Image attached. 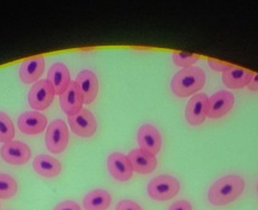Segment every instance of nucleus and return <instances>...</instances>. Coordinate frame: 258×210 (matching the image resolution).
<instances>
[{"instance_id":"14","label":"nucleus","mask_w":258,"mask_h":210,"mask_svg":"<svg viewBox=\"0 0 258 210\" xmlns=\"http://www.w3.org/2000/svg\"><path fill=\"white\" fill-rule=\"evenodd\" d=\"M76 83L80 87L82 94H83L84 103H89L95 101L99 94V80L97 76L90 70H83L77 75Z\"/></svg>"},{"instance_id":"21","label":"nucleus","mask_w":258,"mask_h":210,"mask_svg":"<svg viewBox=\"0 0 258 210\" xmlns=\"http://www.w3.org/2000/svg\"><path fill=\"white\" fill-rule=\"evenodd\" d=\"M18 191V184L11 175L0 173V198L8 199L14 197Z\"/></svg>"},{"instance_id":"7","label":"nucleus","mask_w":258,"mask_h":210,"mask_svg":"<svg viewBox=\"0 0 258 210\" xmlns=\"http://www.w3.org/2000/svg\"><path fill=\"white\" fill-rule=\"evenodd\" d=\"M68 121L72 132L83 138L94 136L97 130V121L89 109H82L77 114L70 115Z\"/></svg>"},{"instance_id":"28","label":"nucleus","mask_w":258,"mask_h":210,"mask_svg":"<svg viewBox=\"0 0 258 210\" xmlns=\"http://www.w3.org/2000/svg\"><path fill=\"white\" fill-rule=\"evenodd\" d=\"M247 88L251 90V92H258V74L253 75L252 80H251V82L248 83Z\"/></svg>"},{"instance_id":"23","label":"nucleus","mask_w":258,"mask_h":210,"mask_svg":"<svg viewBox=\"0 0 258 210\" xmlns=\"http://www.w3.org/2000/svg\"><path fill=\"white\" fill-rule=\"evenodd\" d=\"M198 59H200V56L197 54H192V53L174 52L172 54V60L174 62V65L182 68L192 67V65L196 64Z\"/></svg>"},{"instance_id":"10","label":"nucleus","mask_w":258,"mask_h":210,"mask_svg":"<svg viewBox=\"0 0 258 210\" xmlns=\"http://www.w3.org/2000/svg\"><path fill=\"white\" fill-rule=\"evenodd\" d=\"M234 106V95L228 90H220L213 94L208 103V117L220 119L225 117Z\"/></svg>"},{"instance_id":"4","label":"nucleus","mask_w":258,"mask_h":210,"mask_svg":"<svg viewBox=\"0 0 258 210\" xmlns=\"http://www.w3.org/2000/svg\"><path fill=\"white\" fill-rule=\"evenodd\" d=\"M69 138L70 134H69L68 125L61 119H55L47 127L45 136L46 147L53 154H60L65 152V149L68 148Z\"/></svg>"},{"instance_id":"26","label":"nucleus","mask_w":258,"mask_h":210,"mask_svg":"<svg viewBox=\"0 0 258 210\" xmlns=\"http://www.w3.org/2000/svg\"><path fill=\"white\" fill-rule=\"evenodd\" d=\"M53 210H82L78 203L75 200H64L60 202L59 204L55 205V208Z\"/></svg>"},{"instance_id":"20","label":"nucleus","mask_w":258,"mask_h":210,"mask_svg":"<svg viewBox=\"0 0 258 210\" xmlns=\"http://www.w3.org/2000/svg\"><path fill=\"white\" fill-rule=\"evenodd\" d=\"M112 203V197L106 190L96 189L90 191L83 199L86 210H107Z\"/></svg>"},{"instance_id":"1","label":"nucleus","mask_w":258,"mask_h":210,"mask_svg":"<svg viewBox=\"0 0 258 210\" xmlns=\"http://www.w3.org/2000/svg\"><path fill=\"white\" fill-rule=\"evenodd\" d=\"M245 190V180L240 175L228 174L216 180L208 191V200L216 206L227 205L241 196Z\"/></svg>"},{"instance_id":"22","label":"nucleus","mask_w":258,"mask_h":210,"mask_svg":"<svg viewBox=\"0 0 258 210\" xmlns=\"http://www.w3.org/2000/svg\"><path fill=\"white\" fill-rule=\"evenodd\" d=\"M15 125L11 118L4 112H0V142L8 143L14 141Z\"/></svg>"},{"instance_id":"27","label":"nucleus","mask_w":258,"mask_h":210,"mask_svg":"<svg viewBox=\"0 0 258 210\" xmlns=\"http://www.w3.org/2000/svg\"><path fill=\"white\" fill-rule=\"evenodd\" d=\"M168 210H192V205H191V203L188 200L180 199L173 203L168 208Z\"/></svg>"},{"instance_id":"16","label":"nucleus","mask_w":258,"mask_h":210,"mask_svg":"<svg viewBox=\"0 0 258 210\" xmlns=\"http://www.w3.org/2000/svg\"><path fill=\"white\" fill-rule=\"evenodd\" d=\"M45 71V58L43 56H35L24 60L20 66V78L23 83L30 84L40 81Z\"/></svg>"},{"instance_id":"6","label":"nucleus","mask_w":258,"mask_h":210,"mask_svg":"<svg viewBox=\"0 0 258 210\" xmlns=\"http://www.w3.org/2000/svg\"><path fill=\"white\" fill-rule=\"evenodd\" d=\"M140 150L148 156H156L162 147V137L160 131L152 124H144L137 133Z\"/></svg>"},{"instance_id":"9","label":"nucleus","mask_w":258,"mask_h":210,"mask_svg":"<svg viewBox=\"0 0 258 210\" xmlns=\"http://www.w3.org/2000/svg\"><path fill=\"white\" fill-rule=\"evenodd\" d=\"M208 103H209V98L206 94H195L188 100L185 108V118L188 124L198 126L206 120L208 117Z\"/></svg>"},{"instance_id":"17","label":"nucleus","mask_w":258,"mask_h":210,"mask_svg":"<svg viewBox=\"0 0 258 210\" xmlns=\"http://www.w3.org/2000/svg\"><path fill=\"white\" fill-rule=\"evenodd\" d=\"M254 72L246 70L244 67L233 66L231 70L223 72L222 82L226 87L231 89H241L248 86V83L252 80Z\"/></svg>"},{"instance_id":"25","label":"nucleus","mask_w":258,"mask_h":210,"mask_svg":"<svg viewBox=\"0 0 258 210\" xmlns=\"http://www.w3.org/2000/svg\"><path fill=\"white\" fill-rule=\"evenodd\" d=\"M115 210H143L142 206L130 199H122L116 204Z\"/></svg>"},{"instance_id":"8","label":"nucleus","mask_w":258,"mask_h":210,"mask_svg":"<svg viewBox=\"0 0 258 210\" xmlns=\"http://www.w3.org/2000/svg\"><path fill=\"white\" fill-rule=\"evenodd\" d=\"M0 154L5 162L14 166L26 165L31 158V150L21 141H11L3 144Z\"/></svg>"},{"instance_id":"2","label":"nucleus","mask_w":258,"mask_h":210,"mask_svg":"<svg viewBox=\"0 0 258 210\" xmlns=\"http://www.w3.org/2000/svg\"><path fill=\"white\" fill-rule=\"evenodd\" d=\"M206 84V74L202 68L192 66L181 68L172 78L171 89L178 98H187L194 95Z\"/></svg>"},{"instance_id":"15","label":"nucleus","mask_w":258,"mask_h":210,"mask_svg":"<svg viewBox=\"0 0 258 210\" xmlns=\"http://www.w3.org/2000/svg\"><path fill=\"white\" fill-rule=\"evenodd\" d=\"M47 81L52 84L55 95L60 96L62 93L68 89L71 83L70 72L65 64L62 62H55L49 67L47 74Z\"/></svg>"},{"instance_id":"29","label":"nucleus","mask_w":258,"mask_h":210,"mask_svg":"<svg viewBox=\"0 0 258 210\" xmlns=\"http://www.w3.org/2000/svg\"><path fill=\"white\" fill-rule=\"evenodd\" d=\"M257 191H258V184H257Z\"/></svg>"},{"instance_id":"19","label":"nucleus","mask_w":258,"mask_h":210,"mask_svg":"<svg viewBox=\"0 0 258 210\" xmlns=\"http://www.w3.org/2000/svg\"><path fill=\"white\" fill-rule=\"evenodd\" d=\"M33 167L37 174L45 178L58 177L61 172L60 161L46 154L37 155L33 161Z\"/></svg>"},{"instance_id":"18","label":"nucleus","mask_w":258,"mask_h":210,"mask_svg":"<svg viewBox=\"0 0 258 210\" xmlns=\"http://www.w3.org/2000/svg\"><path fill=\"white\" fill-rule=\"evenodd\" d=\"M132 169L138 174H150L157 166L156 156H148L140 149H134L127 155Z\"/></svg>"},{"instance_id":"24","label":"nucleus","mask_w":258,"mask_h":210,"mask_svg":"<svg viewBox=\"0 0 258 210\" xmlns=\"http://www.w3.org/2000/svg\"><path fill=\"white\" fill-rule=\"evenodd\" d=\"M208 64H209V66H210V68H212V70L222 72V74H223V72L231 70V68L234 66V65L229 64V62H227V61L218 60V59H213V58L208 59Z\"/></svg>"},{"instance_id":"13","label":"nucleus","mask_w":258,"mask_h":210,"mask_svg":"<svg viewBox=\"0 0 258 210\" xmlns=\"http://www.w3.org/2000/svg\"><path fill=\"white\" fill-rule=\"evenodd\" d=\"M107 168L115 180L127 181L131 179L134 169L126 155L121 153H112L107 159Z\"/></svg>"},{"instance_id":"3","label":"nucleus","mask_w":258,"mask_h":210,"mask_svg":"<svg viewBox=\"0 0 258 210\" xmlns=\"http://www.w3.org/2000/svg\"><path fill=\"white\" fill-rule=\"evenodd\" d=\"M148 195L154 200L165 202L172 199L180 191V183L172 175L162 174L155 177L148 184Z\"/></svg>"},{"instance_id":"5","label":"nucleus","mask_w":258,"mask_h":210,"mask_svg":"<svg viewBox=\"0 0 258 210\" xmlns=\"http://www.w3.org/2000/svg\"><path fill=\"white\" fill-rule=\"evenodd\" d=\"M55 92L47 80H40L33 84L28 94V102L35 111H45L52 105Z\"/></svg>"},{"instance_id":"12","label":"nucleus","mask_w":258,"mask_h":210,"mask_svg":"<svg viewBox=\"0 0 258 210\" xmlns=\"http://www.w3.org/2000/svg\"><path fill=\"white\" fill-rule=\"evenodd\" d=\"M47 120L46 115L42 113H39L36 111H29L22 113L18 118L17 125L18 128L22 133L29 134V136H34V134H39L46 130Z\"/></svg>"},{"instance_id":"11","label":"nucleus","mask_w":258,"mask_h":210,"mask_svg":"<svg viewBox=\"0 0 258 210\" xmlns=\"http://www.w3.org/2000/svg\"><path fill=\"white\" fill-rule=\"evenodd\" d=\"M59 102H60L62 112L66 113L69 117L77 114L78 112H81L83 109V94H82L76 81L71 82L68 89L59 96Z\"/></svg>"}]
</instances>
